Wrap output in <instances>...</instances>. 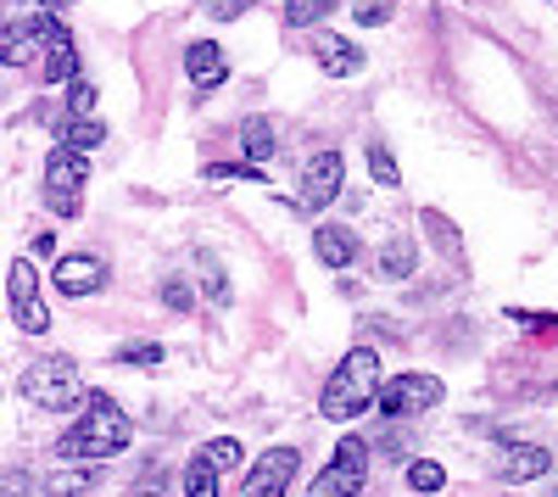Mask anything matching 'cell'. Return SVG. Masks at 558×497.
Listing matches in <instances>:
<instances>
[{"label":"cell","instance_id":"cell-18","mask_svg":"<svg viewBox=\"0 0 558 497\" xmlns=\"http://www.w3.org/2000/svg\"><path fill=\"white\" fill-rule=\"evenodd\" d=\"M179 492H184V497H218V470H213V464L196 453L191 464H184V481H179Z\"/></svg>","mask_w":558,"mask_h":497},{"label":"cell","instance_id":"cell-29","mask_svg":"<svg viewBox=\"0 0 558 497\" xmlns=\"http://www.w3.org/2000/svg\"><path fill=\"white\" fill-rule=\"evenodd\" d=\"M202 275H207V296H213V302H229V280L218 275V263H213V252H202Z\"/></svg>","mask_w":558,"mask_h":497},{"label":"cell","instance_id":"cell-33","mask_svg":"<svg viewBox=\"0 0 558 497\" xmlns=\"http://www.w3.org/2000/svg\"><path fill=\"white\" fill-rule=\"evenodd\" d=\"M134 497H168V486H162V470H151L146 481H140V492Z\"/></svg>","mask_w":558,"mask_h":497},{"label":"cell","instance_id":"cell-20","mask_svg":"<svg viewBox=\"0 0 558 497\" xmlns=\"http://www.w3.org/2000/svg\"><path fill=\"white\" fill-rule=\"evenodd\" d=\"M202 459H207L218 475H229V470L241 464V441H235V436H213V441L202 447Z\"/></svg>","mask_w":558,"mask_h":497},{"label":"cell","instance_id":"cell-3","mask_svg":"<svg viewBox=\"0 0 558 497\" xmlns=\"http://www.w3.org/2000/svg\"><path fill=\"white\" fill-rule=\"evenodd\" d=\"M375 391H380V352H375V347H352L341 364H336V375L324 380L318 414L336 420V425L363 420L368 409H375Z\"/></svg>","mask_w":558,"mask_h":497},{"label":"cell","instance_id":"cell-32","mask_svg":"<svg viewBox=\"0 0 558 497\" xmlns=\"http://www.w3.org/2000/svg\"><path fill=\"white\" fill-rule=\"evenodd\" d=\"M0 497H34L28 475H0Z\"/></svg>","mask_w":558,"mask_h":497},{"label":"cell","instance_id":"cell-26","mask_svg":"<svg viewBox=\"0 0 558 497\" xmlns=\"http://www.w3.org/2000/svg\"><path fill=\"white\" fill-rule=\"evenodd\" d=\"M118 364H146V369H157V364H162V347H157V341H140V347H118Z\"/></svg>","mask_w":558,"mask_h":497},{"label":"cell","instance_id":"cell-27","mask_svg":"<svg viewBox=\"0 0 558 497\" xmlns=\"http://www.w3.org/2000/svg\"><path fill=\"white\" fill-rule=\"evenodd\" d=\"M257 7V0H202V12L207 17H218V23H229V17H246Z\"/></svg>","mask_w":558,"mask_h":497},{"label":"cell","instance_id":"cell-12","mask_svg":"<svg viewBox=\"0 0 558 497\" xmlns=\"http://www.w3.org/2000/svg\"><path fill=\"white\" fill-rule=\"evenodd\" d=\"M313 62L330 73V78H352L363 68V51L347 39V34H330V28H313Z\"/></svg>","mask_w":558,"mask_h":497},{"label":"cell","instance_id":"cell-19","mask_svg":"<svg viewBox=\"0 0 558 497\" xmlns=\"http://www.w3.org/2000/svg\"><path fill=\"white\" fill-rule=\"evenodd\" d=\"M89 486H96V470H57V475H45V492H51V497H73V492H89Z\"/></svg>","mask_w":558,"mask_h":497},{"label":"cell","instance_id":"cell-7","mask_svg":"<svg viewBox=\"0 0 558 497\" xmlns=\"http://www.w3.org/2000/svg\"><path fill=\"white\" fill-rule=\"evenodd\" d=\"M363 481H368V441L363 436H341L330 470L313 475V492L307 497H357Z\"/></svg>","mask_w":558,"mask_h":497},{"label":"cell","instance_id":"cell-15","mask_svg":"<svg viewBox=\"0 0 558 497\" xmlns=\"http://www.w3.org/2000/svg\"><path fill=\"white\" fill-rule=\"evenodd\" d=\"M107 141V123H96V118H73V112H62V123H57V146H68V151H96Z\"/></svg>","mask_w":558,"mask_h":497},{"label":"cell","instance_id":"cell-16","mask_svg":"<svg viewBox=\"0 0 558 497\" xmlns=\"http://www.w3.org/2000/svg\"><path fill=\"white\" fill-rule=\"evenodd\" d=\"M547 464H553L547 447H508L502 464H497V475H502V481H536V475H547Z\"/></svg>","mask_w":558,"mask_h":497},{"label":"cell","instance_id":"cell-23","mask_svg":"<svg viewBox=\"0 0 558 497\" xmlns=\"http://www.w3.org/2000/svg\"><path fill=\"white\" fill-rule=\"evenodd\" d=\"M330 12H336V0H291V7H286V23H291V28H307V23L330 17Z\"/></svg>","mask_w":558,"mask_h":497},{"label":"cell","instance_id":"cell-22","mask_svg":"<svg viewBox=\"0 0 558 497\" xmlns=\"http://www.w3.org/2000/svg\"><path fill=\"white\" fill-rule=\"evenodd\" d=\"M413 263H418L413 246H408V241H391L386 257H380V275H386V280H408V275H413Z\"/></svg>","mask_w":558,"mask_h":497},{"label":"cell","instance_id":"cell-17","mask_svg":"<svg viewBox=\"0 0 558 497\" xmlns=\"http://www.w3.org/2000/svg\"><path fill=\"white\" fill-rule=\"evenodd\" d=\"M241 146H246V162H268L274 157V129H268V118H246L241 123Z\"/></svg>","mask_w":558,"mask_h":497},{"label":"cell","instance_id":"cell-2","mask_svg":"<svg viewBox=\"0 0 558 497\" xmlns=\"http://www.w3.org/2000/svg\"><path fill=\"white\" fill-rule=\"evenodd\" d=\"M129 441H134V425L118 409V397L89 391L78 402V425L57 441V459H112V453H123Z\"/></svg>","mask_w":558,"mask_h":497},{"label":"cell","instance_id":"cell-8","mask_svg":"<svg viewBox=\"0 0 558 497\" xmlns=\"http://www.w3.org/2000/svg\"><path fill=\"white\" fill-rule=\"evenodd\" d=\"M7 291H12V319H17L23 336H45V330H51V307H45V296H39V275H34L28 257L12 263Z\"/></svg>","mask_w":558,"mask_h":497},{"label":"cell","instance_id":"cell-25","mask_svg":"<svg viewBox=\"0 0 558 497\" xmlns=\"http://www.w3.org/2000/svg\"><path fill=\"white\" fill-rule=\"evenodd\" d=\"M68 112H73V118H96V84H89V78H73V89H68Z\"/></svg>","mask_w":558,"mask_h":497},{"label":"cell","instance_id":"cell-28","mask_svg":"<svg viewBox=\"0 0 558 497\" xmlns=\"http://www.w3.org/2000/svg\"><path fill=\"white\" fill-rule=\"evenodd\" d=\"M368 173H375L380 185H397V157L386 146H368Z\"/></svg>","mask_w":558,"mask_h":497},{"label":"cell","instance_id":"cell-21","mask_svg":"<svg viewBox=\"0 0 558 497\" xmlns=\"http://www.w3.org/2000/svg\"><path fill=\"white\" fill-rule=\"evenodd\" d=\"M202 173L213 179V185H229V179H252V185H263L268 179V168H257V162H207Z\"/></svg>","mask_w":558,"mask_h":497},{"label":"cell","instance_id":"cell-14","mask_svg":"<svg viewBox=\"0 0 558 497\" xmlns=\"http://www.w3.org/2000/svg\"><path fill=\"white\" fill-rule=\"evenodd\" d=\"M313 252H318L324 268H347L357 257V235L347 230V223H318V230H313Z\"/></svg>","mask_w":558,"mask_h":497},{"label":"cell","instance_id":"cell-24","mask_svg":"<svg viewBox=\"0 0 558 497\" xmlns=\"http://www.w3.org/2000/svg\"><path fill=\"white\" fill-rule=\"evenodd\" d=\"M408 486H413V492H441V486H447V470L430 464V459H413V464H408Z\"/></svg>","mask_w":558,"mask_h":497},{"label":"cell","instance_id":"cell-11","mask_svg":"<svg viewBox=\"0 0 558 497\" xmlns=\"http://www.w3.org/2000/svg\"><path fill=\"white\" fill-rule=\"evenodd\" d=\"M51 286H57L62 296H89V291L107 286V263H101L96 252H68V257H57V268H51Z\"/></svg>","mask_w":558,"mask_h":497},{"label":"cell","instance_id":"cell-9","mask_svg":"<svg viewBox=\"0 0 558 497\" xmlns=\"http://www.w3.org/2000/svg\"><path fill=\"white\" fill-rule=\"evenodd\" d=\"M296 447H268V453L246 470V481H241V497H286L291 492V481H296Z\"/></svg>","mask_w":558,"mask_h":497},{"label":"cell","instance_id":"cell-6","mask_svg":"<svg viewBox=\"0 0 558 497\" xmlns=\"http://www.w3.org/2000/svg\"><path fill=\"white\" fill-rule=\"evenodd\" d=\"M441 397H447V386H441L436 375H391V380H380V391H375V409H380L386 420H413V414L436 409Z\"/></svg>","mask_w":558,"mask_h":497},{"label":"cell","instance_id":"cell-4","mask_svg":"<svg viewBox=\"0 0 558 497\" xmlns=\"http://www.w3.org/2000/svg\"><path fill=\"white\" fill-rule=\"evenodd\" d=\"M23 397L34 402V409L45 414H68L84 402V380H78V364L68 352H45L34 357V364L23 369Z\"/></svg>","mask_w":558,"mask_h":497},{"label":"cell","instance_id":"cell-30","mask_svg":"<svg viewBox=\"0 0 558 497\" xmlns=\"http://www.w3.org/2000/svg\"><path fill=\"white\" fill-rule=\"evenodd\" d=\"M162 302L179 307V313H191V307H196V296H191V286H184V280H162Z\"/></svg>","mask_w":558,"mask_h":497},{"label":"cell","instance_id":"cell-34","mask_svg":"<svg viewBox=\"0 0 558 497\" xmlns=\"http://www.w3.org/2000/svg\"><path fill=\"white\" fill-rule=\"evenodd\" d=\"M39 7H51V12H57V7H68V0H39Z\"/></svg>","mask_w":558,"mask_h":497},{"label":"cell","instance_id":"cell-31","mask_svg":"<svg viewBox=\"0 0 558 497\" xmlns=\"http://www.w3.org/2000/svg\"><path fill=\"white\" fill-rule=\"evenodd\" d=\"M391 17V0H368V7L357 12V23H368V28H375V23H386Z\"/></svg>","mask_w":558,"mask_h":497},{"label":"cell","instance_id":"cell-10","mask_svg":"<svg viewBox=\"0 0 558 497\" xmlns=\"http://www.w3.org/2000/svg\"><path fill=\"white\" fill-rule=\"evenodd\" d=\"M341 173H347L341 151H313L307 168H302V207H307V213L330 207V202L341 196Z\"/></svg>","mask_w":558,"mask_h":497},{"label":"cell","instance_id":"cell-1","mask_svg":"<svg viewBox=\"0 0 558 497\" xmlns=\"http://www.w3.org/2000/svg\"><path fill=\"white\" fill-rule=\"evenodd\" d=\"M0 62L7 68H39L45 84H73L78 78V45L57 17H17L7 34H0Z\"/></svg>","mask_w":558,"mask_h":497},{"label":"cell","instance_id":"cell-13","mask_svg":"<svg viewBox=\"0 0 558 497\" xmlns=\"http://www.w3.org/2000/svg\"><path fill=\"white\" fill-rule=\"evenodd\" d=\"M184 73H191V84H196V89H218V84L229 78L223 45H213V39H196L191 51H184Z\"/></svg>","mask_w":558,"mask_h":497},{"label":"cell","instance_id":"cell-5","mask_svg":"<svg viewBox=\"0 0 558 497\" xmlns=\"http://www.w3.org/2000/svg\"><path fill=\"white\" fill-rule=\"evenodd\" d=\"M84 185H89V157L84 151L57 146L51 157H45V207H51L57 218H78Z\"/></svg>","mask_w":558,"mask_h":497}]
</instances>
